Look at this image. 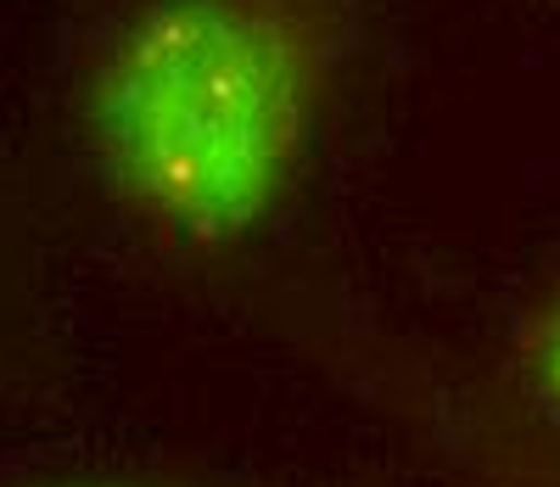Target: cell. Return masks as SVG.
<instances>
[{"label":"cell","mask_w":560,"mask_h":487,"mask_svg":"<svg viewBox=\"0 0 560 487\" xmlns=\"http://www.w3.org/2000/svg\"><path fill=\"white\" fill-rule=\"evenodd\" d=\"M516 375L527 386V398H538L549 415H560V280L527 309V320L516 325V343H510Z\"/></svg>","instance_id":"7a4b0ae2"},{"label":"cell","mask_w":560,"mask_h":487,"mask_svg":"<svg viewBox=\"0 0 560 487\" xmlns=\"http://www.w3.org/2000/svg\"><path fill=\"white\" fill-rule=\"evenodd\" d=\"M342 39L337 0H140L84 73L90 152L163 235L242 241L287 202Z\"/></svg>","instance_id":"6da1fadb"},{"label":"cell","mask_w":560,"mask_h":487,"mask_svg":"<svg viewBox=\"0 0 560 487\" xmlns=\"http://www.w3.org/2000/svg\"><path fill=\"white\" fill-rule=\"evenodd\" d=\"M51 487H140V482H51Z\"/></svg>","instance_id":"3957f363"}]
</instances>
